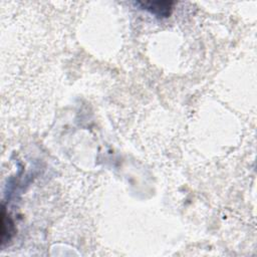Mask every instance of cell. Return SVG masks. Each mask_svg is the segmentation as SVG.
<instances>
[{
    "label": "cell",
    "mask_w": 257,
    "mask_h": 257,
    "mask_svg": "<svg viewBox=\"0 0 257 257\" xmlns=\"http://www.w3.org/2000/svg\"><path fill=\"white\" fill-rule=\"evenodd\" d=\"M141 8L149 11L160 18L169 17L173 10V1H138L136 2Z\"/></svg>",
    "instance_id": "obj_1"
},
{
    "label": "cell",
    "mask_w": 257,
    "mask_h": 257,
    "mask_svg": "<svg viewBox=\"0 0 257 257\" xmlns=\"http://www.w3.org/2000/svg\"><path fill=\"white\" fill-rule=\"evenodd\" d=\"M15 233V227L14 223L11 219V217L8 215V213L5 210V207L2 206V212H1V246H4V244L11 240Z\"/></svg>",
    "instance_id": "obj_2"
}]
</instances>
